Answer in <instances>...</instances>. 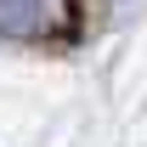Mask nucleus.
Listing matches in <instances>:
<instances>
[{
  "label": "nucleus",
  "mask_w": 147,
  "mask_h": 147,
  "mask_svg": "<svg viewBox=\"0 0 147 147\" xmlns=\"http://www.w3.org/2000/svg\"><path fill=\"white\" fill-rule=\"evenodd\" d=\"M45 11H51V0H0V34H11V40L40 34Z\"/></svg>",
  "instance_id": "nucleus-1"
}]
</instances>
